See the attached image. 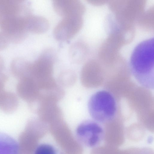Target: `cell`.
Listing matches in <instances>:
<instances>
[{"label": "cell", "mask_w": 154, "mask_h": 154, "mask_svg": "<svg viewBox=\"0 0 154 154\" xmlns=\"http://www.w3.org/2000/svg\"><path fill=\"white\" fill-rule=\"evenodd\" d=\"M154 38L139 43L131 54L130 66L133 75L144 87L154 88Z\"/></svg>", "instance_id": "cell-1"}, {"label": "cell", "mask_w": 154, "mask_h": 154, "mask_svg": "<svg viewBox=\"0 0 154 154\" xmlns=\"http://www.w3.org/2000/svg\"><path fill=\"white\" fill-rule=\"evenodd\" d=\"M88 108L90 116L94 120L106 123L114 116L116 105L112 95L108 91L102 90L95 93L91 97Z\"/></svg>", "instance_id": "cell-2"}, {"label": "cell", "mask_w": 154, "mask_h": 154, "mask_svg": "<svg viewBox=\"0 0 154 154\" xmlns=\"http://www.w3.org/2000/svg\"><path fill=\"white\" fill-rule=\"evenodd\" d=\"M76 135L79 141L89 147L98 146L104 139V129L95 121H87L80 124L76 130Z\"/></svg>", "instance_id": "cell-3"}, {"label": "cell", "mask_w": 154, "mask_h": 154, "mask_svg": "<svg viewBox=\"0 0 154 154\" xmlns=\"http://www.w3.org/2000/svg\"><path fill=\"white\" fill-rule=\"evenodd\" d=\"M83 22L82 16L64 17L54 28V37L59 41H65L72 38L79 31Z\"/></svg>", "instance_id": "cell-4"}, {"label": "cell", "mask_w": 154, "mask_h": 154, "mask_svg": "<svg viewBox=\"0 0 154 154\" xmlns=\"http://www.w3.org/2000/svg\"><path fill=\"white\" fill-rule=\"evenodd\" d=\"M53 5L55 12L63 17L81 16L85 10L83 4L77 0H54Z\"/></svg>", "instance_id": "cell-5"}, {"label": "cell", "mask_w": 154, "mask_h": 154, "mask_svg": "<svg viewBox=\"0 0 154 154\" xmlns=\"http://www.w3.org/2000/svg\"><path fill=\"white\" fill-rule=\"evenodd\" d=\"M39 89L37 83L31 75L19 80L16 86L19 96L30 103L33 102L38 97Z\"/></svg>", "instance_id": "cell-6"}, {"label": "cell", "mask_w": 154, "mask_h": 154, "mask_svg": "<svg viewBox=\"0 0 154 154\" xmlns=\"http://www.w3.org/2000/svg\"><path fill=\"white\" fill-rule=\"evenodd\" d=\"M104 130L103 140L105 144L118 147L123 144L125 134L122 128L108 127Z\"/></svg>", "instance_id": "cell-7"}, {"label": "cell", "mask_w": 154, "mask_h": 154, "mask_svg": "<svg viewBox=\"0 0 154 154\" xmlns=\"http://www.w3.org/2000/svg\"><path fill=\"white\" fill-rule=\"evenodd\" d=\"M49 23L48 20L42 16L29 14L26 18V29L27 32L41 33L48 29Z\"/></svg>", "instance_id": "cell-8"}, {"label": "cell", "mask_w": 154, "mask_h": 154, "mask_svg": "<svg viewBox=\"0 0 154 154\" xmlns=\"http://www.w3.org/2000/svg\"><path fill=\"white\" fill-rule=\"evenodd\" d=\"M10 68L12 75L19 80L30 75V63L22 58L17 57L13 59Z\"/></svg>", "instance_id": "cell-9"}, {"label": "cell", "mask_w": 154, "mask_h": 154, "mask_svg": "<svg viewBox=\"0 0 154 154\" xmlns=\"http://www.w3.org/2000/svg\"><path fill=\"white\" fill-rule=\"evenodd\" d=\"M18 105V99L14 93L4 91L1 95L0 108L4 112L12 113L17 110Z\"/></svg>", "instance_id": "cell-10"}, {"label": "cell", "mask_w": 154, "mask_h": 154, "mask_svg": "<svg viewBox=\"0 0 154 154\" xmlns=\"http://www.w3.org/2000/svg\"><path fill=\"white\" fill-rule=\"evenodd\" d=\"M0 154H19L17 141L7 134L0 132Z\"/></svg>", "instance_id": "cell-11"}, {"label": "cell", "mask_w": 154, "mask_h": 154, "mask_svg": "<svg viewBox=\"0 0 154 154\" xmlns=\"http://www.w3.org/2000/svg\"><path fill=\"white\" fill-rule=\"evenodd\" d=\"M126 135L129 140L134 142L141 140L145 134V131L141 128H130L127 130Z\"/></svg>", "instance_id": "cell-12"}, {"label": "cell", "mask_w": 154, "mask_h": 154, "mask_svg": "<svg viewBox=\"0 0 154 154\" xmlns=\"http://www.w3.org/2000/svg\"><path fill=\"white\" fill-rule=\"evenodd\" d=\"M119 150L118 147L105 144L94 148L92 154H119Z\"/></svg>", "instance_id": "cell-13"}, {"label": "cell", "mask_w": 154, "mask_h": 154, "mask_svg": "<svg viewBox=\"0 0 154 154\" xmlns=\"http://www.w3.org/2000/svg\"><path fill=\"white\" fill-rule=\"evenodd\" d=\"M53 146L48 143H42L36 148L34 154H57Z\"/></svg>", "instance_id": "cell-14"}, {"label": "cell", "mask_w": 154, "mask_h": 154, "mask_svg": "<svg viewBox=\"0 0 154 154\" xmlns=\"http://www.w3.org/2000/svg\"><path fill=\"white\" fill-rule=\"evenodd\" d=\"M7 76L2 72H0V96L4 91L5 84L8 80Z\"/></svg>", "instance_id": "cell-15"}, {"label": "cell", "mask_w": 154, "mask_h": 154, "mask_svg": "<svg viewBox=\"0 0 154 154\" xmlns=\"http://www.w3.org/2000/svg\"><path fill=\"white\" fill-rule=\"evenodd\" d=\"M4 68V60L0 55V72H2Z\"/></svg>", "instance_id": "cell-16"}]
</instances>
